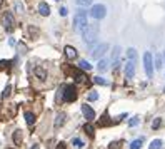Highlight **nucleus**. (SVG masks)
I'll return each instance as SVG.
<instances>
[{
    "label": "nucleus",
    "instance_id": "obj_2",
    "mask_svg": "<svg viewBox=\"0 0 165 149\" xmlns=\"http://www.w3.org/2000/svg\"><path fill=\"white\" fill-rule=\"evenodd\" d=\"M87 25H89V20H87V12L85 10H80L79 14L73 17V29H75L77 32H82Z\"/></svg>",
    "mask_w": 165,
    "mask_h": 149
},
{
    "label": "nucleus",
    "instance_id": "obj_26",
    "mask_svg": "<svg viewBox=\"0 0 165 149\" xmlns=\"http://www.w3.org/2000/svg\"><path fill=\"white\" fill-rule=\"evenodd\" d=\"M75 2L80 7H89V5H92V0H75Z\"/></svg>",
    "mask_w": 165,
    "mask_h": 149
},
{
    "label": "nucleus",
    "instance_id": "obj_23",
    "mask_svg": "<svg viewBox=\"0 0 165 149\" xmlns=\"http://www.w3.org/2000/svg\"><path fill=\"white\" fill-rule=\"evenodd\" d=\"M14 141H15V144H20V142H22V132L20 131H15L14 132Z\"/></svg>",
    "mask_w": 165,
    "mask_h": 149
},
{
    "label": "nucleus",
    "instance_id": "obj_34",
    "mask_svg": "<svg viewBox=\"0 0 165 149\" xmlns=\"http://www.w3.org/2000/svg\"><path fill=\"white\" fill-rule=\"evenodd\" d=\"M67 14H68L67 7H62V8H60V15H62V17H65V15H67Z\"/></svg>",
    "mask_w": 165,
    "mask_h": 149
},
{
    "label": "nucleus",
    "instance_id": "obj_27",
    "mask_svg": "<svg viewBox=\"0 0 165 149\" xmlns=\"http://www.w3.org/2000/svg\"><path fill=\"white\" fill-rule=\"evenodd\" d=\"M120 146H122V142H120V141H114V142H110L108 149H120Z\"/></svg>",
    "mask_w": 165,
    "mask_h": 149
},
{
    "label": "nucleus",
    "instance_id": "obj_21",
    "mask_svg": "<svg viewBox=\"0 0 165 149\" xmlns=\"http://www.w3.org/2000/svg\"><path fill=\"white\" fill-rule=\"evenodd\" d=\"M93 82L98 84V86H108V82L104 79V77H100V76H98V77H93Z\"/></svg>",
    "mask_w": 165,
    "mask_h": 149
},
{
    "label": "nucleus",
    "instance_id": "obj_32",
    "mask_svg": "<svg viewBox=\"0 0 165 149\" xmlns=\"http://www.w3.org/2000/svg\"><path fill=\"white\" fill-rule=\"evenodd\" d=\"M97 99H98L97 92H90V94H89V101H97Z\"/></svg>",
    "mask_w": 165,
    "mask_h": 149
},
{
    "label": "nucleus",
    "instance_id": "obj_24",
    "mask_svg": "<svg viewBox=\"0 0 165 149\" xmlns=\"http://www.w3.org/2000/svg\"><path fill=\"white\" fill-rule=\"evenodd\" d=\"M127 57L132 59V60H135L137 59V50L135 49H129V50H127Z\"/></svg>",
    "mask_w": 165,
    "mask_h": 149
},
{
    "label": "nucleus",
    "instance_id": "obj_11",
    "mask_svg": "<svg viewBox=\"0 0 165 149\" xmlns=\"http://www.w3.org/2000/svg\"><path fill=\"white\" fill-rule=\"evenodd\" d=\"M119 55H120V47L119 45H115L114 52H112V64H114V69L119 66Z\"/></svg>",
    "mask_w": 165,
    "mask_h": 149
},
{
    "label": "nucleus",
    "instance_id": "obj_30",
    "mask_svg": "<svg viewBox=\"0 0 165 149\" xmlns=\"http://www.w3.org/2000/svg\"><path fill=\"white\" fill-rule=\"evenodd\" d=\"M137 124H139V117H132V119L129 121V126H130V127L137 126Z\"/></svg>",
    "mask_w": 165,
    "mask_h": 149
},
{
    "label": "nucleus",
    "instance_id": "obj_7",
    "mask_svg": "<svg viewBox=\"0 0 165 149\" xmlns=\"http://www.w3.org/2000/svg\"><path fill=\"white\" fill-rule=\"evenodd\" d=\"M107 50H108V44H98L97 47L90 52V55H92L93 59H102V55H104Z\"/></svg>",
    "mask_w": 165,
    "mask_h": 149
},
{
    "label": "nucleus",
    "instance_id": "obj_25",
    "mask_svg": "<svg viewBox=\"0 0 165 149\" xmlns=\"http://www.w3.org/2000/svg\"><path fill=\"white\" fill-rule=\"evenodd\" d=\"M72 144L75 146L77 149H82V147H83V141H82V139H79V138H75V139H73V141H72Z\"/></svg>",
    "mask_w": 165,
    "mask_h": 149
},
{
    "label": "nucleus",
    "instance_id": "obj_36",
    "mask_svg": "<svg viewBox=\"0 0 165 149\" xmlns=\"http://www.w3.org/2000/svg\"><path fill=\"white\" fill-rule=\"evenodd\" d=\"M57 149H67V144H65V142H60V144L57 146Z\"/></svg>",
    "mask_w": 165,
    "mask_h": 149
},
{
    "label": "nucleus",
    "instance_id": "obj_29",
    "mask_svg": "<svg viewBox=\"0 0 165 149\" xmlns=\"http://www.w3.org/2000/svg\"><path fill=\"white\" fill-rule=\"evenodd\" d=\"M155 67H157V69H162V59H160V55H155Z\"/></svg>",
    "mask_w": 165,
    "mask_h": 149
},
{
    "label": "nucleus",
    "instance_id": "obj_19",
    "mask_svg": "<svg viewBox=\"0 0 165 149\" xmlns=\"http://www.w3.org/2000/svg\"><path fill=\"white\" fill-rule=\"evenodd\" d=\"M73 76H75V80H77V82H85V79H87L83 72H73Z\"/></svg>",
    "mask_w": 165,
    "mask_h": 149
},
{
    "label": "nucleus",
    "instance_id": "obj_35",
    "mask_svg": "<svg viewBox=\"0 0 165 149\" xmlns=\"http://www.w3.org/2000/svg\"><path fill=\"white\" fill-rule=\"evenodd\" d=\"M5 66H8V62L7 60H0V69H4Z\"/></svg>",
    "mask_w": 165,
    "mask_h": 149
},
{
    "label": "nucleus",
    "instance_id": "obj_16",
    "mask_svg": "<svg viewBox=\"0 0 165 149\" xmlns=\"http://www.w3.org/2000/svg\"><path fill=\"white\" fill-rule=\"evenodd\" d=\"M142 144H144V139H142V138L135 139V141L130 144V149H140V147H142Z\"/></svg>",
    "mask_w": 165,
    "mask_h": 149
},
{
    "label": "nucleus",
    "instance_id": "obj_33",
    "mask_svg": "<svg viewBox=\"0 0 165 149\" xmlns=\"http://www.w3.org/2000/svg\"><path fill=\"white\" fill-rule=\"evenodd\" d=\"M15 7H17L18 14H23V7H22V4H20V2H17V4H15Z\"/></svg>",
    "mask_w": 165,
    "mask_h": 149
},
{
    "label": "nucleus",
    "instance_id": "obj_10",
    "mask_svg": "<svg viewBox=\"0 0 165 149\" xmlns=\"http://www.w3.org/2000/svg\"><path fill=\"white\" fill-rule=\"evenodd\" d=\"M64 52H65V57H67L68 60H73V59L77 57V50L72 47V45H65Z\"/></svg>",
    "mask_w": 165,
    "mask_h": 149
},
{
    "label": "nucleus",
    "instance_id": "obj_37",
    "mask_svg": "<svg viewBox=\"0 0 165 149\" xmlns=\"http://www.w3.org/2000/svg\"><path fill=\"white\" fill-rule=\"evenodd\" d=\"M32 149H40V146H37V144H35V146H32Z\"/></svg>",
    "mask_w": 165,
    "mask_h": 149
},
{
    "label": "nucleus",
    "instance_id": "obj_40",
    "mask_svg": "<svg viewBox=\"0 0 165 149\" xmlns=\"http://www.w3.org/2000/svg\"><path fill=\"white\" fill-rule=\"evenodd\" d=\"M57 2H58V0H57Z\"/></svg>",
    "mask_w": 165,
    "mask_h": 149
},
{
    "label": "nucleus",
    "instance_id": "obj_31",
    "mask_svg": "<svg viewBox=\"0 0 165 149\" xmlns=\"http://www.w3.org/2000/svg\"><path fill=\"white\" fill-rule=\"evenodd\" d=\"M10 86H7V87H5V91H4V94H2V97H4V99H7L8 97V96H10Z\"/></svg>",
    "mask_w": 165,
    "mask_h": 149
},
{
    "label": "nucleus",
    "instance_id": "obj_20",
    "mask_svg": "<svg viewBox=\"0 0 165 149\" xmlns=\"http://www.w3.org/2000/svg\"><path fill=\"white\" fill-rule=\"evenodd\" d=\"M64 122H65V114H58L57 121H55V127H60Z\"/></svg>",
    "mask_w": 165,
    "mask_h": 149
},
{
    "label": "nucleus",
    "instance_id": "obj_8",
    "mask_svg": "<svg viewBox=\"0 0 165 149\" xmlns=\"http://www.w3.org/2000/svg\"><path fill=\"white\" fill-rule=\"evenodd\" d=\"M133 76H135V60L129 59V62L125 66V77L127 79H133Z\"/></svg>",
    "mask_w": 165,
    "mask_h": 149
},
{
    "label": "nucleus",
    "instance_id": "obj_38",
    "mask_svg": "<svg viewBox=\"0 0 165 149\" xmlns=\"http://www.w3.org/2000/svg\"><path fill=\"white\" fill-rule=\"evenodd\" d=\"M2 5H4V0H0V7H2Z\"/></svg>",
    "mask_w": 165,
    "mask_h": 149
},
{
    "label": "nucleus",
    "instance_id": "obj_1",
    "mask_svg": "<svg viewBox=\"0 0 165 149\" xmlns=\"http://www.w3.org/2000/svg\"><path fill=\"white\" fill-rule=\"evenodd\" d=\"M82 37H83V42L85 44H93L98 37V25L97 24H89L85 29L82 30Z\"/></svg>",
    "mask_w": 165,
    "mask_h": 149
},
{
    "label": "nucleus",
    "instance_id": "obj_14",
    "mask_svg": "<svg viewBox=\"0 0 165 149\" xmlns=\"http://www.w3.org/2000/svg\"><path fill=\"white\" fill-rule=\"evenodd\" d=\"M35 76L39 77V79H47V70L43 69V67H37V69H35Z\"/></svg>",
    "mask_w": 165,
    "mask_h": 149
},
{
    "label": "nucleus",
    "instance_id": "obj_6",
    "mask_svg": "<svg viewBox=\"0 0 165 149\" xmlns=\"http://www.w3.org/2000/svg\"><path fill=\"white\" fill-rule=\"evenodd\" d=\"M2 24H4L7 32H12V30H14V25H15L14 14H12V12H5V14L2 15Z\"/></svg>",
    "mask_w": 165,
    "mask_h": 149
},
{
    "label": "nucleus",
    "instance_id": "obj_9",
    "mask_svg": "<svg viewBox=\"0 0 165 149\" xmlns=\"http://www.w3.org/2000/svg\"><path fill=\"white\" fill-rule=\"evenodd\" d=\"M82 114L85 116L87 121H93V119H95V111H93L90 105H87V104L82 105Z\"/></svg>",
    "mask_w": 165,
    "mask_h": 149
},
{
    "label": "nucleus",
    "instance_id": "obj_12",
    "mask_svg": "<svg viewBox=\"0 0 165 149\" xmlns=\"http://www.w3.org/2000/svg\"><path fill=\"white\" fill-rule=\"evenodd\" d=\"M39 12H40V15H43V17H47V15L50 14V7L45 4V2H40V5H39Z\"/></svg>",
    "mask_w": 165,
    "mask_h": 149
},
{
    "label": "nucleus",
    "instance_id": "obj_22",
    "mask_svg": "<svg viewBox=\"0 0 165 149\" xmlns=\"http://www.w3.org/2000/svg\"><path fill=\"white\" fill-rule=\"evenodd\" d=\"M79 67H80L82 70H90V69H92V66H90V64H89L87 60H80Z\"/></svg>",
    "mask_w": 165,
    "mask_h": 149
},
{
    "label": "nucleus",
    "instance_id": "obj_5",
    "mask_svg": "<svg viewBox=\"0 0 165 149\" xmlns=\"http://www.w3.org/2000/svg\"><path fill=\"white\" fill-rule=\"evenodd\" d=\"M144 66H145L147 77H148V79H152V76H154V59H152L150 52H145V54H144Z\"/></svg>",
    "mask_w": 165,
    "mask_h": 149
},
{
    "label": "nucleus",
    "instance_id": "obj_3",
    "mask_svg": "<svg viewBox=\"0 0 165 149\" xmlns=\"http://www.w3.org/2000/svg\"><path fill=\"white\" fill-rule=\"evenodd\" d=\"M62 96H64V101L65 102H73L77 99V89L75 86H64L62 87Z\"/></svg>",
    "mask_w": 165,
    "mask_h": 149
},
{
    "label": "nucleus",
    "instance_id": "obj_15",
    "mask_svg": "<svg viewBox=\"0 0 165 149\" xmlns=\"http://www.w3.org/2000/svg\"><path fill=\"white\" fill-rule=\"evenodd\" d=\"M23 117H25V122L29 124V126H33V122H35V116H33L32 112H25Z\"/></svg>",
    "mask_w": 165,
    "mask_h": 149
},
{
    "label": "nucleus",
    "instance_id": "obj_4",
    "mask_svg": "<svg viewBox=\"0 0 165 149\" xmlns=\"http://www.w3.org/2000/svg\"><path fill=\"white\" fill-rule=\"evenodd\" d=\"M105 15H107V8H105V5H102V4H97V5H93V7L90 8V17L97 18V20L104 18Z\"/></svg>",
    "mask_w": 165,
    "mask_h": 149
},
{
    "label": "nucleus",
    "instance_id": "obj_18",
    "mask_svg": "<svg viewBox=\"0 0 165 149\" xmlns=\"http://www.w3.org/2000/svg\"><path fill=\"white\" fill-rule=\"evenodd\" d=\"M148 149H162V141H160V139H155V141H152L150 146H148Z\"/></svg>",
    "mask_w": 165,
    "mask_h": 149
},
{
    "label": "nucleus",
    "instance_id": "obj_13",
    "mask_svg": "<svg viewBox=\"0 0 165 149\" xmlns=\"http://www.w3.org/2000/svg\"><path fill=\"white\" fill-rule=\"evenodd\" d=\"M97 69H98V72H105V70L108 69V60H105V59H100V60H98Z\"/></svg>",
    "mask_w": 165,
    "mask_h": 149
},
{
    "label": "nucleus",
    "instance_id": "obj_28",
    "mask_svg": "<svg viewBox=\"0 0 165 149\" xmlns=\"http://www.w3.org/2000/svg\"><path fill=\"white\" fill-rule=\"evenodd\" d=\"M160 126H162V119H160V117H157V119L152 122V127H154V129H158Z\"/></svg>",
    "mask_w": 165,
    "mask_h": 149
},
{
    "label": "nucleus",
    "instance_id": "obj_39",
    "mask_svg": "<svg viewBox=\"0 0 165 149\" xmlns=\"http://www.w3.org/2000/svg\"><path fill=\"white\" fill-rule=\"evenodd\" d=\"M163 60H165V50H163Z\"/></svg>",
    "mask_w": 165,
    "mask_h": 149
},
{
    "label": "nucleus",
    "instance_id": "obj_17",
    "mask_svg": "<svg viewBox=\"0 0 165 149\" xmlns=\"http://www.w3.org/2000/svg\"><path fill=\"white\" fill-rule=\"evenodd\" d=\"M83 131H85L87 134L90 136V138H93V134H95V131H93V126H92V124H85V126H83Z\"/></svg>",
    "mask_w": 165,
    "mask_h": 149
}]
</instances>
